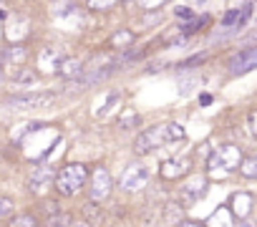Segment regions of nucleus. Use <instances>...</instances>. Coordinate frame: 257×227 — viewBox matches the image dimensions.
Segmentation results:
<instances>
[{"label": "nucleus", "instance_id": "obj_1", "mask_svg": "<svg viewBox=\"0 0 257 227\" xmlns=\"http://www.w3.org/2000/svg\"><path fill=\"white\" fill-rule=\"evenodd\" d=\"M177 139H184V127L182 124H157V127H152V129H147L137 137L134 149L139 154H149L157 147H164V144L177 142Z\"/></svg>", "mask_w": 257, "mask_h": 227}, {"label": "nucleus", "instance_id": "obj_23", "mask_svg": "<svg viewBox=\"0 0 257 227\" xmlns=\"http://www.w3.org/2000/svg\"><path fill=\"white\" fill-rule=\"evenodd\" d=\"M48 227H68V217H56L48 222Z\"/></svg>", "mask_w": 257, "mask_h": 227}, {"label": "nucleus", "instance_id": "obj_15", "mask_svg": "<svg viewBox=\"0 0 257 227\" xmlns=\"http://www.w3.org/2000/svg\"><path fill=\"white\" fill-rule=\"evenodd\" d=\"M137 124H139L137 111H134V108H126V111H123V117L118 119V127H121V129H132V127H137Z\"/></svg>", "mask_w": 257, "mask_h": 227}, {"label": "nucleus", "instance_id": "obj_28", "mask_svg": "<svg viewBox=\"0 0 257 227\" xmlns=\"http://www.w3.org/2000/svg\"><path fill=\"white\" fill-rule=\"evenodd\" d=\"M0 71H3V66H0Z\"/></svg>", "mask_w": 257, "mask_h": 227}, {"label": "nucleus", "instance_id": "obj_9", "mask_svg": "<svg viewBox=\"0 0 257 227\" xmlns=\"http://www.w3.org/2000/svg\"><path fill=\"white\" fill-rule=\"evenodd\" d=\"M204 192H207V182H204V179H192V182H187V184L182 187V197H184L187 202L199 199Z\"/></svg>", "mask_w": 257, "mask_h": 227}, {"label": "nucleus", "instance_id": "obj_10", "mask_svg": "<svg viewBox=\"0 0 257 227\" xmlns=\"http://www.w3.org/2000/svg\"><path fill=\"white\" fill-rule=\"evenodd\" d=\"M51 179H53V172L48 167H36V174L31 177V189L41 192V189H46L51 184Z\"/></svg>", "mask_w": 257, "mask_h": 227}, {"label": "nucleus", "instance_id": "obj_26", "mask_svg": "<svg viewBox=\"0 0 257 227\" xmlns=\"http://www.w3.org/2000/svg\"><path fill=\"white\" fill-rule=\"evenodd\" d=\"M179 227H204V224L202 222H182Z\"/></svg>", "mask_w": 257, "mask_h": 227}, {"label": "nucleus", "instance_id": "obj_4", "mask_svg": "<svg viewBox=\"0 0 257 227\" xmlns=\"http://www.w3.org/2000/svg\"><path fill=\"white\" fill-rule=\"evenodd\" d=\"M53 101V93H18V96H8L6 103L13 108H46Z\"/></svg>", "mask_w": 257, "mask_h": 227}, {"label": "nucleus", "instance_id": "obj_13", "mask_svg": "<svg viewBox=\"0 0 257 227\" xmlns=\"http://www.w3.org/2000/svg\"><path fill=\"white\" fill-rule=\"evenodd\" d=\"M134 43V31H118L113 38H111V46L113 48H126Z\"/></svg>", "mask_w": 257, "mask_h": 227}, {"label": "nucleus", "instance_id": "obj_5", "mask_svg": "<svg viewBox=\"0 0 257 227\" xmlns=\"http://www.w3.org/2000/svg\"><path fill=\"white\" fill-rule=\"evenodd\" d=\"M257 66V48L254 46H247L244 51H239L234 58H232V63H229V71L232 73H247V71H252Z\"/></svg>", "mask_w": 257, "mask_h": 227}, {"label": "nucleus", "instance_id": "obj_8", "mask_svg": "<svg viewBox=\"0 0 257 227\" xmlns=\"http://www.w3.org/2000/svg\"><path fill=\"white\" fill-rule=\"evenodd\" d=\"M61 61H63V53H61L56 46H46V48H41V53H38V63H41L46 71H56Z\"/></svg>", "mask_w": 257, "mask_h": 227}, {"label": "nucleus", "instance_id": "obj_25", "mask_svg": "<svg viewBox=\"0 0 257 227\" xmlns=\"http://www.w3.org/2000/svg\"><path fill=\"white\" fill-rule=\"evenodd\" d=\"M144 3V8H157L159 3H164V0H142Z\"/></svg>", "mask_w": 257, "mask_h": 227}, {"label": "nucleus", "instance_id": "obj_19", "mask_svg": "<svg viewBox=\"0 0 257 227\" xmlns=\"http://www.w3.org/2000/svg\"><path fill=\"white\" fill-rule=\"evenodd\" d=\"M239 169L244 177H257V162L254 159H239Z\"/></svg>", "mask_w": 257, "mask_h": 227}, {"label": "nucleus", "instance_id": "obj_27", "mask_svg": "<svg viewBox=\"0 0 257 227\" xmlns=\"http://www.w3.org/2000/svg\"><path fill=\"white\" fill-rule=\"evenodd\" d=\"M68 227H91V224H86V222H76V224H68Z\"/></svg>", "mask_w": 257, "mask_h": 227}, {"label": "nucleus", "instance_id": "obj_3", "mask_svg": "<svg viewBox=\"0 0 257 227\" xmlns=\"http://www.w3.org/2000/svg\"><path fill=\"white\" fill-rule=\"evenodd\" d=\"M239 159H242L239 149L234 144H224V147H217L214 149V154L209 157V167H222V169L232 172V169L239 167Z\"/></svg>", "mask_w": 257, "mask_h": 227}, {"label": "nucleus", "instance_id": "obj_2", "mask_svg": "<svg viewBox=\"0 0 257 227\" xmlns=\"http://www.w3.org/2000/svg\"><path fill=\"white\" fill-rule=\"evenodd\" d=\"M86 179H88V172H86L83 164H66V167H61L58 174L53 177V184H56V192H58V194L71 197V194H76L78 189H83Z\"/></svg>", "mask_w": 257, "mask_h": 227}, {"label": "nucleus", "instance_id": "obj_21", "mask_svg": "<svg viewBox=\"0 0 257 227\" xmlns=\"http://www.w3.org/2000/svg\"><path fill=\"white\" fill-rule=\"evenodd\" d=\"M177 18L189 21V18H194V13H192V8H177Z\"/></svg>", "mask_w": 257, "mask_h": 227}, {"label": "nucleus", "instance_id": "obj_7", "mask_svg": "<svg viewBox=\"0 0 257 227\" xmlns=\"http://www.w3.org/2000/svg\"><path fill=\"white\" fill-rule=\"evenodd\" d=\"M111 192V174L103 167H96L91 174V197L93 199H103Z\"/></svg>", "mask_w": 257, "mask_h": 227}, {"label": "nucleus", "instance_id": "obj_22", "mask_svg": "<svg viewBox=\"0 0 257 227\" xmlns=\"http://www.w3.org/2000/svg\"><path fill=\"white\" fill-rule=\"evenodd\" d=\"M204 58H207V56H204V53H199V56H194V58H189V61H184V63H182V68H189V66H194V63H202Z\"/></svg>", "mask_w": 257, "mask_h": 227}, {"label": "nucleus", "instance_id": "obj_12", "mask_svg": "<svg viewBox=\"0 0 257 227\" xmlns=\"http://www.w3.org/2000/svg\"><path fill=\"white\" fill-rule=\"evenodd\" d=\"M81 61H76V58H63L61 63H58V68H56V73H61V76H76V73H81Z\"/></svg>", "mask_w": 257, "mask_h": 227}, {"label": "nucleus", "instance_id": "obj_20", "mask_svg": "<svg viewBox=\"0 0 257 227\" xmlns=\"http://www.w3.org/2000/svg\"><path fill=\"white\" fill-rule=\"evenodd\" d=\"M8 212H13V202L8 197H0V217H6Z\"/></svg>", "mask_w": 257, "mask_h": 227}, {"label": "nucleus", "instance_id": "obj_6", "mask_svg": "<svg viewBox=\"0 0 257 227\" xmlns=\"http://www.w3.org/2000/svg\"><path fill=\"white\" fill-rule=\"evenodd\" d=\"M147 182H149V172L142 164H132L121 177V187L123 189H142Z\"/></svg>", "mask_w": 257, "mask_h": 227}, {"label": "nucleus", "instance_id": "obj_17", "mask_svg": "<svg viewBox=\"0 0 257 227\" xmlns=\"http://www.w3.org/2000/svg\"><path fill=\"white\" fill-rule=\"evenodd\" d=\"M6 58H8V61H13L16 66H21V63L26 61V48H23V46H13V48H8V51H6Z\"/></svg>", "mask_w": 257, "mask_h": 227}, {"label": "nucleus", "instance_id": "obj_11", "mask_svg": "<svg viewBox=\"0 0 257 227\" xmlns=\"http://www.w3.org/2000/svg\"><path fill=\"white\" fill-rule=\"evenodd\" d=\"M204 23H209V16H202V18H189L184 26H177V28H179V33H184V36H192V33L202 31V28H204Z\"/></svg>", "mask_w": 257, "mask_h": 227}, {"label": "nucleus", "instance_id": "obj_14", "mask_svg": "<svg viewBox=\"0 0 257 227\" xmlns=\"http://www.w3.org/2000/svg\"><path fill=\"white\" fill-rule=\"evenodd\" d=\"M13 83H21V86L36 83V71H31V68H18V71L13 73Z\"/></svg>", "mask_w": 257, "mask_h": 227}, {"label": "nucleus", "instance_id": "obj_29", "mask_svg": "<svg viewBox=\"0 0 257 227\" xmlns=\"http://www.w3.org/2000/svg\"><path fill=\"white\" fill-rule=\"evenodd\" d=\"M123 3H128V0H123Z\"/></svg>", "mask_w": 257, "mask_h": 227}, {"label": "nucleus", "instance_id": "obj_18", "mask_svg": "<svg viewBox=\"0 0 257 227\" xmlns=\"http://www.w3.org/2000/svg\"><path fill=\"white\" fill-rule=\"evenodd\" d=\"M118 3V0H86V6L91 8V11H108V8H113Z\"/></svg>", "mask_w": 257, "mask_h": 227}, {"label": "nucleus", "instance_id": "obj_24", "mask_svg": "<svg viewBox=\"0 0 257 227\" xmlns=\"http://www.w3.org/2000/svg\"><path fill=\"white\" fill-rule=\"evenodd\" d=\"M247 127H249V134H257V129H254V111L247 113Z\"/></svg>", "mask_w": 257, "mask_h": 227}, {"label": "nucleus", "instance_id": "obj_16", "mask_svg": "<svg viewBox=\"0 0 257 227\" xmlns=\"http://www.w3.org/2000/svg\"><path fill=\"white\" fill-rule=\"evenodd\" d=\"M8 227H38V222H36L33 214H16Z\"/></svg>", "mask_w": 257, "mask_h": 227}]
</instances>
